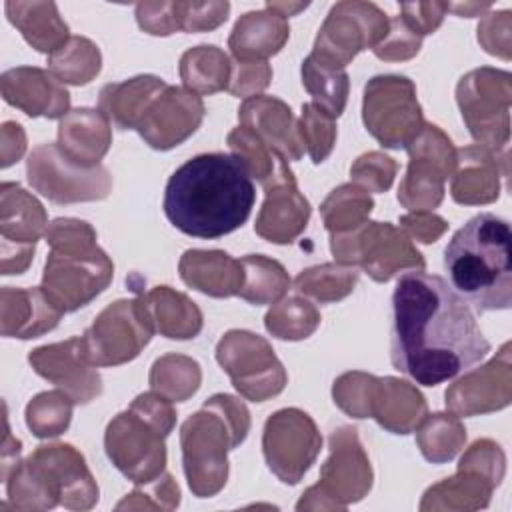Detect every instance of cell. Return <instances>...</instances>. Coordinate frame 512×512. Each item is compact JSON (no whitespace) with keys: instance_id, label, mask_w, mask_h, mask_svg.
<instances>
[{"instance_id":"obj_12","label":"cell","mask_w":512,"mask_h":512,"mask_svg":"<svg viewBox=\"0 0 512 512\" xmlns=\"http://www.w3.org/2000/svg\"><path fill=\"white\" fill-rule=\"evenodd\" d=\"M26 174L36 192L58 204L104 200L112 190V176L102 164L82 166L50 142L32 150Z\"/></svg>"},{"instance_id":"obj_48","label":"cell","mask_w":512,"mask_h":512,"mask_svg":"<svg viewBox=\"0 0 512 512\" xmlns=\"http://www.w3.org/2000/svg\"><path fill=\"white\" fill-rule=\"evenodd\" d=\"M400 224L418 240L424 244L436 242V238L448 228L446 220H442L436 214H430L426 210H416L414 214H406L400 218Z\"/></svg>"},{"instance_id":"obj_13","label":"cell","mask_w":512,"mask_h":512,"mask_svg":"<svg viewBox=\"0 0 512 512\" xmlns=\"http://www.w3.org/2000/svg\"><path fill=\"white\" fill-rule=\"evenodd\" d=\"M216 358L230 374L234 388L254 402H264L284 390V366L258 334L246 330L228 332L216 346Z\"/></svg>"},{"instance_id":"obj_22","label":"cell","mask_w":512,"mask_h":512,"mask_svg":"<svg viewBox=\"0 0 512 512\" xmlns=\"http://www.w3.org/2000/svg\"><path fill=\"white\" fill-rule=\"evenodd\" d=\"M4 100L28 116L58 118L70 104L68 90L56 76L40 68H12L2 74Z\"/></svg>"},{"instance_id":"obj_26","label":"cell","mask_w":512,"mask_h":512,"mask_svg":"<svg viewBox=\"0 0 512 512\" xmlns=\"http://www.w3.org/2000/svg\"><path fill=\"white\" fill-rule=\"evenodd\" d=\"M370 416L394 434H408L426 418V402L408 382L378 378Z\"/></svg>"},{"instance_id":"obj_11","label":"cell","mask_w":512,"mask_h":512,"mask_svg":"<svg viewBox=\"0 0 512 512\" xmlns=\"http://www.w3.org/2000/svg\"><path fill=\"white\" fill-rule=\"evenodd\" d=\"M362 118L386 148H408L424 128L416 88L406 76H374L364 88Z\"/></svg>"},{"instance_id":"obj_25","label":"cell","mask_w":512,"mask_h":512,"mask_svg":"<svg viewBox=\"0 0 512 512\" xmlns=\"http://www.w3.org/2000/svg\"><path fill=\"white\" fill-rule=\"evenodd\" d=\"M60 150L82 166H98L110 146L108 118L100 110L76 108L68 112L58 128Z\"/></svg>"},{"instance_id":"obj_14","label":"cell","mask_w":512,"mask_h":512,"mask_svg":"<svg viewBox=\"0 0 512 512\" xmlns=\"http://www.w3.org/2000/svg\"><path fill=\"white\" fill-rule=\"evenodd\" d=\"M408 172L400 184L398 200L412 210L436 208L444 198V180L454 172L456 150L438 126L424 124L406 148Z\"/></svg>"},{"instance_id":"obj_49","label":"cell","mask_w":512,"mask_h":512,"mask_svg":"<svg viewBox=\"0 0 512 512\" xmlns=\"http://www.w3.org/2000/svg\"><path fill=\"white\" fill-rule=\"evenodd\" d=\"M456 14H460V16H466V18H472L474 16V12L476 10H486V8H490V4H458V6H450Z\"/></svg>"},{"instance_id":"obj_27","label":"cell","mask_w":512,"mask_h":512,"mask_svg":"<svg viewBox=\"0 0 512 512\" xmlns=\"http://www.w3.org/2000/svg\"><path fill=\"white\" fill-rule=\"evenodd\" d=\"M288 38V24L282 14H274L272 8L266 6L262 12L244 14L228 40V46L236 60L240 62H258V58H266L276 54Z\"/></svg>"},{"instance_id":"obj_2","label":"cell","mask_w":512,"mask_h":512,"mask_svg":"<svg viewBox=\"0 0 512 512\" xmlns=\"http://www.w3.org/2000/svg\"><path fill=\"white\" fill-rule=\"evenodd\" d=\"M256 188L234 154H198L178 166L164 188V214L182 234L214 240L238 230L250 216Z\"/></svg>"},{"instance_id":"obj_44","label":"cell","mask_w":512,"mask_h":512,"mask_svg":"<svg viewBox=\"0 0 512 512\" xmlns=\"http://www.w3.org/2000/svg\"><path fill=\"white\" fill-rule=\"evenodd\" d=\"M228 10H230L228 2H208V4L174 2L178 30H186V32L216 28L228 18Z\"/></svg>"},{"instance_id":"obj_9","label":"cell","mask_w":512,"mask_h":512,"mask_svg":"<svg viewBox=\"0 0 512 512\" xmlns=\"http://www.w3.org/2000/svg\"><path fill=\"white\" fill-rule=\"evenodd\" d=\"M330 248L340 264H362V268L376 280H390L398 268H424L422 254L410 244L408 236L384 222H364L362 226L332 234Z\"/></svg>"},{"instance_id":"obj_20","label":"cell","mask_w":512,"mask_h":512,"mask_svg":"<svg viewBox=\"0 0 512 512\" xmlns=\"http://www.w3.org/2000/svg\"><path fill=\"white\" fill-rule=\"evenodd\" d=\"M510 344L506 342L498 356L486 366L470 372L446 390V406L458 416L484 414L500 410L510 402Z\"/></svg>"},{"instance_id":"obj_10","label":"cell","mask_w":512,"mask_h":512,"mask_svg":"<svg viewBox=\"0 0 512 512\" xmlns=\"http://www.w3.org/2000/svg\"><path fill=\"white\" fill-rule=\"evenodd\" d=\"M510 72L480 68L466 74L458 84V104L470 134L478 146L492 154H508V110H510Z\"/></svg>"},{"instance_id":"obj_16","label":"cell","mask_w":512,"mask_h":512,"mask_svg":"<svg viewBox=\"0 0 512 512\" xmlns=\"http://www.w3.org/2000/svg\"><path fill=\"white\" fill-rule=\"evenodd\" d=\"M388 28L390 22L378 6L340 2L320 28L312 54L344 68L360 50L368 46L374 50L386 38Z\"/></svg>"},{"instance_id":"obj_47","label":"cell","mask_w":512,"mask_h":512,"mask_svg":"<svg viewBox=\"0 0 512 512\" xmlns=\"http://www.w3.org/2000/svg\"><path fill=\"white\" fill-rule=\"evenodd\" d=\"M270 68L266 62H236L230 72L228 90L234 96H246L250 92L262 90L268 86Z\"/></svg>"},{"instance_id":"obj_39","label":"cell","mask_w":512,"mask_h":512,"mask_svg":"<svg viewBox=\"0 0 512 512\" xmlns=\"http://www.w3.org/2000/svg\"><path fill=\"white\" fill-rule=\"evenodd\" d=\"M264 324L266 330L276 338L302 340L316 330V326L320 324V314L310 302L298 296H290L270 308Z\"/></svg>"},{"instance_id":"obj_31","label":"cell","mask_w":512,"mask_h":512,"mask_svg":"<svg viewBox=\"0 0 512 512\" xmlns=\"http://www.w3.org/2000/svg\"><path fill=\"white\" fill-rule=\"evenodd\" d=\"M146 302L152 312L156 330L166 338H194L202 328V314L198 306L184 294L170 290L168 286L154 288Z\"/></svg>"},{"instance_id":"obj_40","label":"cell","mask_w":512,"mask_h":512,"mask_svg":"<svg viewBox=\"0 0 512 512\" xmlns=\"http://www.w3.org/2000/svg\"><path fill=\"white\" fill-rule=\"evenodd\" d=\"M466 440V430L462 424L448 414H434L426 420L418 432V446L426 460L446 462L452 460Z\"/></svg>"},{"instance_id":"obj_38","label":"cell","mask_w":512,"mask_h":512,"mask_svg":"<svg viewBox=\"0 0 512 512\" xmlns=\"http://www.w3.org/2000/svg\"><path fill=\"white\" fill-rule=\"evenodd\" d=\"M372 206L374 202L364 190L352 184H344L332 190V194L324 200L320 212L326 228L332 234H336V232H348L362 226Z\"/></svg>"},{"instance_id":"obj_24","label":"cell","mask_w":512,"mask_h":512,"mask_svg":"<svg viewBox=\"0 0 512 512\" xmlns=\"http://www.w3.org/2000/svg\"><path fill=\"white\" fill-rule=\"evenodd\" d=\"M180 278L216 298H228L240 292L244 270L240 260L220 250H186L180 260Z\"/></svg>"},{"instance_id":"obj_29","label":"cell","mask_w":512,"mask_h":512,"mask_svg":"<svg viewBox=\"0 0 512 512\" xmlns=\"http://www.w3.org/2000/svg\"><path fill=\"white\" fill-rule=\"evenodd\" d=\"M168 84L156 76H136L122 84H108L100 92V112L118 128H136L146 106Z\"/></svg>"},{"instance_id":"obj_18","label":"cell","mask_w":512,"mask_h":512,"mask_svg":"<svg viewBox=\"0 0 512 512\" xmlns=\"http://www.w3.org/2000/svg\"><path fill=\"white\" fill-rule=\"evenodd\" d=\"M204 118L202 100L184 88L166 86L144 110L136 130L156 150H170L196 132Z\"/></svg>"},{"instance_id":"obj_37","label":"cell","mask_w":512,"mask_h":512,"mask_svg":"<svg viewBox=\"0 0 512 512\" xmlns=\"http://www.w3.org/2000/svg\"><path fill=\"white\" fill-rule=\"evenodd\" d=\"M152 388L168 400L182 402L192 396L200 386V366L196 360L186 356H164L158 358L150 372Z\"/></svg>"},{"instance_id":"obj_34","label":"cell","mask_w":512,"mask_h":512,"mask_svg":"<svg viewBox=\"0 0 512 512\" xmlns=\"http://www.w3.org/2000/svg\"><path fill=\"white\" fill-rule=\"evenodd\" d=\"M240 264L244 270V282L238 294L250 304H270L290 286L286 270L276 260L262 254H248Z\"/></svg>"},{"instance_id":"obj_36","label":"cell","mask_w":512,"mask_h":512,"mask_svg":"<svg viewBox=\"0 0 512 512\" xmlns=\"http://www.w3.org/2000/svg\"><path fill=\"white\" fill-rule=\"evenodd\" d=\"M358 282V270L350 264H322L308 270H302L294 284L296 290L320 300L336 302L348 296Z\"/></svg>"},{"instance_id":"obj_32","label":"cell","mask_w":512,"mask_h":512,"mask_svg":"<svg viewBox=\"0 0 512 512\" xmlns=\"http://www.w3.org/2000/svg\"><path fill=\"white\" fill-rule=\"evenodd\" d=\"M302 84L314 98V104L326 114L338 118L344 112L348 100V74L342 66L310 54L302 62Z\"/></svg>"},{"instance_id":"obj_45","label":"cell","mask_w":512,"mask_h":512,"mask_svg":"<svg viewBox=\"0 0 512 512\" xmlns=\"http://www.w3.org/2000/svg\"><path fill=\"white\" fill-rule=\"evenodd\" d=\"M394 174H396V162L380 152H368L360 156L350 168V176L372 192L388 190L394 180Z\"/></svg>"},{"instance_id":"obj_19","label":"cell","mask_w":512,"mask_h":512,"mask_svg":"<svg viewBox=\"0 0 512 512\" xmlns=\"http://www.w3.org/2000/svg\"><path fill=\"white\" fill-rule=\"evenodd\" d=\"M28 360L42 378L62 388L76 404H86L102 392V380L84 356L82 338L36 348Z\"/></svg>"},{"instance_id":"obj_8","label":"cell","mask_w":512,"mask_h":512,"mask_svg":"<svg viewBox=\"0 0 512 512\" xmlns=\"http://www.w3.org/2000/svg\"><path fill=\"white\" fill-rule=\"evenodd\" d=\"M154 330L146 298L118 300L104 308L82 336L84 356L96 366L124 364L140 354Z\"/></svg>"},{"instance_id":"obj_3","label":"cell","mask_w":512,"mask_h":512,"mask_svg":"<svg viewBox=\"0 0 512 512\" xmlns=\"http://www.w3.org/2000/svg\"><path fill=\"white\" fill-rule=\"evenodd\" d=\"M510 244V224L492 212H480L444 248L446 282L478 314L512 306Z\"/></svg>"},{"instance_id":"obj_35","label":"cell","mask_w":512,"mask_h":512,"mask_svg":"<svg viewBox=\"0 0 512 512\" xmlns=\"http://www.w3.org/2000/svg\"><path fill=\"white\" fill-rule=\"evenodd\" d=\"M48 66L60 82L88 84L100 72V52L88 38L72 36L50 54Z\"/></svg>"},{"instance_id":"obj_41","label":"cell","mask_w":512,"mask_h":512,"mask_svg":"<svg viewBox=\"0 0 512 512\" xmlns=\"http://www.w3.org/2000/svg\"><path fill=\"white\" fill-rule=\"evenodd\" d=\"M72 416V398L66 392L38 394L26 408V424L38 438L62 434Z\"/></svg>"},{"instance_id":"obj_6","label":"cell","mask_w":512,"mask_h":512,"mask_svg":"<svg viewBox=\"0 0 512 512\" xmlns=\"http://www.w3.org/2000/svg\"><path fill=\"white\" fill-rule=\"evenodd\" d=\"M176 422L170 400L160 394H140L126 412L106 428V452L114 466L136 484L160 478L166 466L164 438Z\"/></svg>"},{"instance_id":"obj_46","label":"cell","mask_w":512,"mask_h":512,"mask_svg":"<svg viewBox=\"0 0 512 512\" xmlns=\"http://www.w3.org/2000/svg\"><path fill=\"white\" fill-rule=\"evenodd\" d=\"M420 42L422 36L402 16H396L390 22L386 38L374 48V54L384 60H404L418 54Z\"/></svg>"},{"instance_id":"obj_43","label":"cell","mask_w":512,"mask_h":512,"mask_svg":"<svg viewBox=\"0 0 512 512\" xmlns=\"http://www.w3.org/2000/svg\"><path fill=\"white\" fill-rule=\"evenodd\" d=\"M376 382L378 378L374 376L362 372H348L334 382V402L354 418H368Z\"/></svg>"},{"instance_id":"obj_33","label":"cell","mask_w":512,"mask_h":512,"mask_svg":"<svg viewBox=\"0 0 512 512\" xmlns=\"http://www.w3.org/2000/svg\"><path fill=\"white\" fill-rule=\"evenodd\" d=\"M230 72L232 64L216 46L192 48L180 60V76L184 84L202 94L228 88Z\"/></svg>"},{"instance_id":"obj_15","label":"cell","mask_w":512,"mask_h":512,"mask_svg":"<svg viewBox=\"0 0 512 512\" xmlns=\"http://www.w3.org/2000/svg\"><path fill=\"white\" fill-rule=\"evenodd\" d=\"M320 448L322 436L306 412L284 408L266 420L262 450L268 468L280 482L298 484Z\"/></svg>"},{"instance_id":"obj_28","label":"cell","mask_w":512,"mask_h":512,"mask_svg":"<svg viewBox=\"0 0 512 512\" xmlns=\"http://www.w3.org/2000/svg\"><path fill=\"white\" fill-rule=\"evenodd\" d=\"M460 164L454 182L452 198L458 204H486L498 198V158L482 146H468L456 152Z\"/></svg>"},{"instance_id":"obj_5","label":"cell","mask_w":512,"mask_h":512,"mask_svg":"<svg viewBox=\"0 0 512 512\" xmlns=\"http://www.w3.org/2000/svg\"><path fill=\"white\" fill-rule=\"evenodd\" d=\"M250 430L246 406L228 394H216L192 414L180 432L184 472L198 498L214 496L228 478L226 452L242 444Z\"/></svg>"},{"instance_id":"obj_30","label":"cell","mask_w":512,"mask_h":512,"mask_svg":"<svg viewBox=\"0 0 512 512\" xmlns=\"http://www.w3.org/2000/svg\"><path fill=\"white\" fill-rule=\"evenodd\" d=\"M6 12L10 22L40 52L52 54L68 36V26L60 20L54 2H6Z\"/></svg>"},{"instance_id":"obj_4","label":"cell","mask_w":512,"mask_h":512,"mask_svg":"<svg viewBox=\"0 0 512 512\" xmlns=\"http://www.w3.org/2000/svg\"><path fill=\"white\" fill-rule=\"evenodd\" d=\"M46 238L52 252L44 266L42 290L62 312H74L110 284L114 266L96 246V232L84 220L58 218Z\"/></svg>"},{"instance_id":"obj_21","label":"cell","mask_w":512,"mask_h":512,"mask_svg":"<svg viewBox=\"0 0 512 512\" xmlns=\"http://www.w3.org/2000/svg\"><path fill=\"white\" fill-rule=\"evenodd\" d=\"M238 118L266 146L276 150L286 160L302 158L306 148L300 136V126L294 120L292 110L282 100L270 96L248 98L240 106Z\"/></svg>"},{"instance_id":"obj_7","label":"cell","mask_w":512,"mask_h":512,"mask_svg":"<svg viewBox=\"0 0 512 512\" xmlns=\"http://www.w3.org/2000/svg\"><path fill=\"white\" fill-rule=\"evenodd\" d=\"M8 494L18 508L36 496L42 508L64 504L66 508H90L98 500V486L86 468L82 454L70 444L38 446V450L14 470Z\"/></svg>"},{"instance_id":"obj_42","label":"cell","mask_w":512,"mask_h":512,"mask_svg":"<svg viewBox=\"0 0 512 512\" xmlns=\"http://www.w3.org/2000/svg\"><path fill=\"white\" fill-rule=\"evenodd\" d=\"M300 136L304 142V148L308 150L314 164H320L326 160V156L334 148L336 140V126L334 118L326 114L320 106L314 102L302 106V118L298 122Z\"/></svg>"},{"instance_id":"obj_17","label":"cell","mask_w":512,"mask_h":512,"mask_svg":"<svg viewBox=\"0 0 512 512\" xmlns=\"http://www.w3.org/2000/svg\"><path fill=\"white\" fill-rule=\"evenodd\" d=\"M320 484L312 486L318 494L334 498L338 508L358 502L372 486L370 462L358 442L356 428L342 426L330 436V458L322 466Z\"/></svg>"},{"instance_id":"obj_23","label":"cell","mask_w":512,"mask_h":512,"mask_svg":"<svg viewBox=\"0 0 512 512\" xmlns=\"http://www.w3.org/2000/svg\"><path fill=\"white\" fill-rule=\"evenodd\" d=\"M266 188L264 206L256 218L254 230L274 244L292 242L310 218V204L298 192L296 178L272 182Z\"/></svg>"},{"instance_id":"obj_1","label":"cell","mask_w":512,"mask_h":512,"mask_svg":"<svg viewBox=\"0 0 512 512\" xmlns=\"http://www.w3.org/2000/svg\"><path fill=\"white\" fill-rule=\"evenodd\" d=\"M490 352L468 302L446 278L404 272L392 294V366L416 384L438 386L470 370Z\"/></svg>"}]
</instances>
